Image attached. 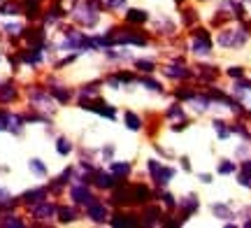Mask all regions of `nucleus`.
Returning <instances> with one entry per match:
<instances>
[{"label": "nucleus", "instance_id": "f257e3e1", "mask_svg": "<svg viewBox=\"0 0 251 228\" xmlns=\"http://www.w3.org/2000/svg\"><path fill=\"white\" fill-rule=\"evenodd\" d=\"M193 49H196V54H207V51H209V40L205 37V33H202V30H200V42L196 40Z\"/></svg>", "mask_w": 251, "mask_h": 228}, {"label": "nucleus", "instance_id": "f03ea898", "mask_svg": "<svg viewBox=\"0 0 251 228\" xmlns=\"http://www.w3.org/2000/svg\"><path fill=\"white\" fill-rule=\"evenodd\" d=\"M89 214H91V217H93L96 221H102L105 217H107V212H105V207H100V205H96V203H93V205L89 207Z\"/></svg>", "mask_w": 251, "mask_h": 228}, {"label": "nucleus", "instance_id": "7ed1b4c3", "mask_svg": "<svg viewBox=\"0 0 251 228\" xmlns=\"http://www.w3.org/2000/svg\"><path fill=\"white\" fill-rule=\"evenodd\" d=\"M144 19H147V14L140 12V9H130V12H128V21H135V24H137V21H144Z\"/></svg>", "mask_w": 251, "mask_h": 228}, {"label": "nucleus", "instance_id": "20e7f679", "mask_svg": "<svg viewBox=\"0 0 251 228\" xmlns=\"http://www.w3.org/2000/svg\"><path fill=\"white\" fill-rule=\"evenodd\" d=\"M58 152H61V154H68V152H70V142H68V140H58Z\"/></svg>", "mask_w": 251, "mask_h": 228}, {"label": "nucleus", "instance_id": "39448f33", "mask_svg": "<svg viewBox=\"0 0 251 228\" xmlns=\"http://www.w3.org/2000/svg\"><path fill=\"white\" fill-rule=\"evenodd\" d=\"M30 168H33L37 175H45V165L40 163V161H30Z\"/></svg>", "mask_w": 251, "mask_h": 228}, {"label": "nucleus", "instance_id": "423d86ee", "mask_svg": "<svg viewBox=\"0 0 251 228\" xmlns=\"http://www.w3.org/2000/svg\"><path fill=\"white\" fill-rule=\"evenodd\" d=\"M98 184H100V186H112V184H114V179H112V177H105V175H100Z\"/></svg>", "mask_w": 251, "mask_h": 228}, {"label": "nucleus", "instance_id": "0eeeda50", "mask_svg": "<svg viewBox=\"0 0 251 228\" xmlns=\"http://www.w3.org/2000/svg\"><path fill=\"white\" fill-rule=\"evenodd\" d=\"M130 170V165L128 163H119V165H114V173H119V175H126Z\"/></svg>", "mask_w": 251, "mask_h": 228}, {"label": "nucleus", "instance_id": "6e6552de", "mask_svg": "<svg viewBox=\"0 0 251 228\" xmlns=\"http://www.w3.org/2000/svg\"><path fill=\"white\" fill-rule=\"evenodd\" d=\"M126 119H128V124H130V128H140V121H137V117H133V114H126Z\"/></svg>", "mask_w": 251, "mask_h": 228}, {"label": "nucleus", "instance_id": "1a4fd4ad", "mask_svg": "<svg viewBox=\"0 0 251 228\" xmlns=\"http://www.w3.org/2000/svg\"><path fill=\"white\" fill-rule=\"evenodd\" d=\"M230 75H233V77H242V70H240V68H233V70H230Z\"/></svg>", "mask_w": 251, "mask_h": 228}, {"label": "nucleus", "instance_id": "9d476101", "mask_svg": "<svg viewBox=\"0 0 251 228\" xmlns=\"http://www.w3.org/2000/svg\"><path fill=\"white\" fill-rule=\"evenodd\" d=\"M230 170H233V165H230V163H226V165H221V173H230Z\"/></svg>", "mask_w": 251, "mask_h": 228}]
</instances>
